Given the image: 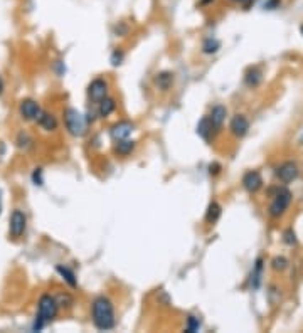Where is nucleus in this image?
<instances>
[{
  "label": "nucleus",
  "instance_id": "nucleus-1",
  "mask_svg": "<svg viewBox=\"0 0 303 333\" xmlns=\"http://www.w3.org/2000/svg\"><path fill=\"white\" fill-rule=\"evenodd\" d=\"M91 315H93V323L98 330H111L115 327V310L113 305L108 298L105 296H100L93 301V308H91Z\"/></svg>",
  "mask_w": 303,
  "mask_h": 333
},
{
  "label": "nucleus",
  "instance_id": "nucleus-2",
  "mask_svg": "<svg viewBox=\"0 0 303 333\" xmlns=\"http://www.w3.org/2000/svg\"><path fill=\"white\" fill-rule=\"evenodd\" d=\"M57 301L56 298H52L51 295H44L39 300V312H37V318H35L34 323V330H41V328L49 323L51 320L56 318L57 315Z\"/></svg>",
  "mask_w": 303,
  "mask_h": 333
},
{
  "label": "nucleus",
  "instance_id": "nucleus-3",
  "mask_svg": "<svg viewBox=\"0 0 303 333\" xmlns=\"http://www.w3.org/2000/svg\"><path fill=\"white\" fill-rule=\"evenodd\" d=\"M64 123H66V128L69 130L71 135L83 136L84 133H86L88 119L84 118L78 110H74V108L66 110L64 111Z\"/></svg>",
  "mask_w": 303,
  "mask_h": 333
},
{
  "label": "nucleus",
  "instance_id": "nucleus-4",
  "mask_svg": "<svg viewBox=\"0 0 303 333\" xmlns=\"http://www.w3.org/2000/svg\"><path fill=\"white\" fill-rule=\"evenodd\" d=\"M292 192H290L288 189H278L273 197V201H271V206H270V216L271 217H280L283 216L285 212H287V209L290 207V204H292Z\"/></svg>",
  "mask_w": 303,
  "mask_h": 333
},
{
  "label": "nucleus",
  "instance_id": "nucleus-5",
  "mask_svg": "<svg viewBox=\"0 0 303 333\" xmlns=\"http://www.w3.org/2000/svg\"><path fill=\"white\" fill-rule=\"evenodd\" d=\"M25 225H27V217L22 211H14L10 216V225H8V229H10V234L14 237H20L22 234L25 232Z\"/></svg>",
  "mask_w": 303,
  "mask_h": 333
},
{
  "label": "nucleus",
  "instance_id": "nucleus-6",
  "mask_svg": "<svg viewBox=\"0 0 303 333\" xmlns=\"http://www.w3.org/2000/svg\"><path fill=\"white\" fill-rule=\"evenodd\" d=\"M276 177L283 182V184H290L298 177V167L295 162H285L278 168H276Z\"/></svg>",
  "mask_w": 303,
  "mask_h": 333
},
{
  "label": "nucleus",
  "instance_id": "nucleus-7",
  "mask_svg": "<svg viewBox=\"0 0 303 333\" xmlns=\"http://www.w3.org/2000/svg\"><path fill=\"white\" fill-rule=\"evenodd\" d=\"M106 95H108V83L105 79H95L88 88V96L95 103H100L101 100H105Z\"/></svg>",
  "mask_w": 303,
  "mask_h": 333
},
{
  "label": "nucleus",
  "instance_id": "nucleus-8",
  "mask_svg": "<svg viewBox=\"0 0 303 333\" xmlns=\"http://www.w3.org/2000/svg\"><path fill=\"white\" fill-rule=\"evenodd\" d=\"M20 114L25 119H29V121H37V119L41 118V114H42V110H41V106L35 103V101L24 100L20 103Z\"/></svg>",
  "mask_w": 303,
  "mask_h": 333
},
{
  "label": "nucleus",
  "instance_id": "nucleus-9",
  "mask_svg": "<svg viewBox=\"0 0 303 333\" xmlns=\"http://www.w3.org/2000/svg\"><path fill=\"white\" fill-rule=\"evenodd\" d=\"M243 187L248 190V192L255 194L263 187V177L260 172L256 170H249L243 177Z\"/></svg>",
  "mask_w": 303,
  "mask_h": 333
},
{
  "label": "nucleus",
  "instance_id": "nucleus-10",
  "mask_svg": "<svg viewBox=\"0 0 303 333\" xmlns=\"http://www.w3.org/2000/svg\"><path fill=\"white\" fill-rule=\"evenodd\" d=\"M132 131H133V125L130 121H118L110 128V135L115 141L127 140L128 136L132 135Z\"/></svg>",
  "mask_w": 303,
  "mask_h": 333
},
{
  "label": "nucleus",
  "instance_id": "nucleus-11",
  "mask_svg": "<svg viewBox=\"0 0 303 333\" xmlns=\"http://www.w3.org/2000/svg\"><path fill=\"white\" fill-rule=\"evenodd\" d=\"M229 130H231V133H233L234 136H238V138H243V136L246 135L248 130H249L248 118L244 116V114H236V116L231 119Z\"/></svg>",
  "mask_w": 303,
  "mask_h": 333
},
{
  "label": "nucleus",
  "instance_id": "nucleus-12",
  "mask_svg": "<svg viewBox=\"0 0 303 333\" xmlns=\"http://www.w3.org/2000/svg\"><path fill=\"white\" fill-rule=\"evenodd\" d=\"M226 116H227V110L224 108V106L217 105V106H214V108H212L211 116H209V118H211L214 128H216V130H219V128L222 126V123L226 121Z\"/></svg>",
  "mask_w": 303,
  "mask_h": 333
},
{
  "label": "nucleus",
  "instance_id": "nucleus-13",
  "mask_svg": "<svg viewBox=\"0 0 303 333\" xmlns=\"http://www.w3.org/2000/svg\"><path fill=\"white\" fill-rule=\"evenodd\" d=\"M212 130H216L214 128V125H212V121H211V118H202L199 121V125H197V135L200 136V138H204L206 141H209L211 140V136H212Z\"/></svg>",
  "mask_w": 303,
  "mask_h": 333
},
{
  "label": "nucleus",
  "instance_id": "nucleus-14",
  "mask_svg": "<svg viewBox=\"0 0 303 333\" xmlns=\"http://www.w3.org/2000/svg\"><path fill=\"white\" fill-rule=\"evenodd\" d=\"M98 105H100L98 106V114H100L101 118L110 116V114L115 111V108H117V103H115L113 98H105V100H101Z\"/></svg>",
  "mask_w": 303,
  "mask_h": 333
},
{
  "label": "nucleus",
  "instance_id": "nucleus-15",
  "mask_svg": "<svg viewBox=\"0 0 303 333\" xmlns=\"http://www.w3.org/2000/svg\"><path fill=\"white\" fill-rule=\"evenodd\" d=\"M172 83H173V74L170 73H160L157 74V78H155V84H157L162 91L170 90Z\"/></svg>",
  "mask_w": 303,
  "mask_h": 333
},
{
  "label": "nucleus",
  "instance_id": "nucleus-16",
  "mask_svg": "<svg viewBox=\"0 0 303 333\" xmlns=\"http://www.w3.org/2000/svg\"><path fill=\"white\" fill-rule=\"evenodd\" d=\"M37 123H39V125H41V126H42L46 131H52V130H56V126H57L56 118L52 116V114H49V113H44V111H42L41 118L37 119Z\"/></svg>",
  "mask_w": 303,
  "mask_h": 333
},
{
  "label": "nucleus",
  "instance_id": "nucleus-17",
  "mask_svg": "<svg viewBox=\"0 0 303 333\" xmlns=\"http://www.w3.org/2000/svg\"><path fill=\"white\" fill-rule=\"evenodd\" d=\"M221 217V206L217 202H211L207 207V214H206V221L209 224H212V222H216L217 219Z\"/></svg>",
  "mask_w": 303,
  "mask_h": 333
},
{
  "label": "nucleus",
  "instance_id": "nucleus-18",
  "mask_svg": "<svg viewBox=\"0 0 303 333\" xmlns=\"http://www.w3.org/2000/svg\"><path fill=\"white\" fill-rule=\"evenodd\" d=\"M135 148V141H130V140H120L118 145L115 146V152L118 155H123V157H127L128 153L132 152V150Z\"/></svg>",
  "mask_w": 303,
  "mask_h": 333
},
{
  "label": "nucleus",
  "instance_id": "nucleus-19",
  "mask_svg": "<svg viewBox=\"0 0 303 333\" xmlns=\"http://www.w3.org/2000/svg\"><path fill=\"white\" fill-rule=\"evenodd\" d=\"M261 71L258 68H251L246 73V84L248 86H258L261 83Z\"/></svg>",
  "mask_w": 303,
  "mask_h": 333
},
{
  "label": "nucleus",
  "instance_id": "nucleus-20",
  "mask_svg": "<svg viewBox=\"0 0 303 333\" xmlns=\"http://www.w3.org/2000/svg\"><path fill=\"white\" fill-rule=\"evenodd\" d=\"M56 269H57V273H59L61 276L66 279V283H68L69 286H73V288H74L76 285H78V281H76L74 273H73V271H71V269H68V268H66V266H61V264L57 266Z\"/></svg>",
  "mask_w": 303,
  "mask_h": 333
},
{
  "label": "nucleus",
  "instance_id": "nucleus-21",
  "mask_svg": "<svg viewBox=\"0 0 303 333\" xmlns=\"http://www.w3.org/2000/svg\"><path fill=\"white\" fill-rule=\"evenodd\" d=\"M219 47H221V42L217 41V39H212V37L206 39L204 44H202V51L206 52V54H214V52L219 51Z\"/></svg>",
  "mask_w": 303,
  "mask_h": 333
},
{
  "label": "nucleus",
  "instance_id": "nucleus-22",
  "mask_svg": "<svg viewBox=\"0 0 303 333\" xmlns=\"http://www.w3.org/2000/svg\"><path fill=\"white\" fill-rule=\"evenodd\" d=\"M271 266H273L275 271H285L288 268V261H287V257H283V256H276L275 259L271 261Z\"/></svg>",
  "mask_w": 303,
  "mask_h": 333
},
{
  "label": "nucleus",
  "instance_id": "nucleus-23",
  "mask_svg": "<svg viewBox=\"0 0 303 333\" xmlns=\"http://www.w3.org/2000/svg\"><path fill=\"white\" fill-rule=\"evenodd\" d=\"M199 328H200V320L190 315V317L187 318V327H185V330H187V332H190V333H194V332H199Z\"/></svg>",
  "mask_w": 303,
  "mask_h": 333
},
{
  "label": "nucleus",
  "instance_id": "nucleus-24",
  "mask_svg": "<svg viewBox=\"0 0 303 333\" xmlns=\"http://www.w3.org/2000/svg\"><path fill=\"white\" fill-rule=\"evenodd\" d=\"M261 269H263V261L258 259L256 261V268H255V273H253V279H255V283H253V286L258 288L260 286V279H261Z\"/></svg>",
  "mask_w": 303,
  "mask_h": 333
},
{
  "label": "nucleus",
  "instance_id": "nucleus-25",
  "mask_svg": "<svg viewBox=\"0 0 303 333\" xmlns=\"http://www.w3.org/2000/svg\"><path fill=\"white\" fill-rule=\"evenodd\" d=\"M285 241H287V244H295V242H297V239H295V232H293L292 229L285 232Z\"/></svg>",
  "mask_w": 303,
  "mask_h": 333
},
{
  "label": "nucleus",
  "instance_id": "nucleus-26",
  "mask_svg": "<svg viewBox=\"0 0 303 333\" xmlns=\"http://www.w3.org/2000/svg\"><path fill=\"white\" fill-rule=\"evenodd\" d=\"M32 179L35 182V185H42V179H41V168H37V170L34 172Z\"/></svg>",
  "mask_w": 303,
  "mask_h": 333
},
{
  "label": "nucleus",
  "instance_id": "nucleus-27",
  "mask_svg": "<svg viewBox=\"0 0 303 333\" xmlns=\"http://www.w3.org/2000/svg\"><path fill=\"white\" fill-rule=\"evenodd\" d=\"M2 91H3V81L2 78H0V95H2Z\"/></svg>",
  "mask_w": 303,
  "mask_h": 333
},
{
  "label": "nucleus",
  "instance_id": "nucleus-28",
  "mask_svg": "<svg viewBox=\"0 0 303 333\" xmlns=\"http://www.w3.org/2000/svg\"><path fill=\"white\" fill-rule=\"evenodd\" d=\"M233 2H241L243 3V2H246V0H233Z\"/></svg>",
  "mask_w": 303,
  "mask_h": 333
},
{
  "label": "nucleus",
  "instance_id": "nucleus-29",
  "mask_svg": "<svg viewBox=\"0 0 303 333\" xmlns=\"http://www.w3.org/2000/svg\"><path fill=\"white\" fill-rule=\"evenodd\" d=\"M300 32H302V35H303V24L300 25Z\"/></svg>",
  "mask_w": 303,
  "mask_h": 333
}]
</instances>
